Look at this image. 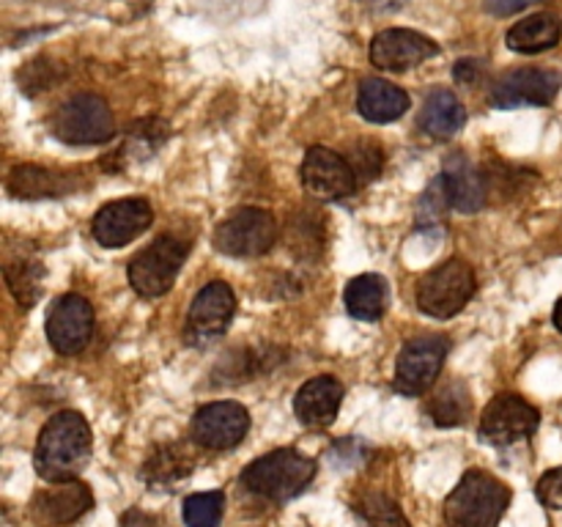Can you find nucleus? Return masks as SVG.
Wrapping results in <instances>:
<instances>
[{
  "label": "nucleus",
  "mask_w": 562,
  "mask_h": 527,
  "mask_svg": "<svg viewBox=\"0 0 562 527\" xmlns=\"http://www.w3.org/2000/svg\"><path fill=\"white\" fill-rule=\"evenodd\" d=\"M93 450L91 426L80 412H58L44 423L33 450V467L47 483L71 481L88 467Z\"/></svg>",
  "instance_id": "nucleus-1"
},
{
  "label": "nucleus",
  "mask_w": 562,
  "mask_h": 527,
  "mask_svg": "<svg viewBox=\"0 0 562 527\" xmlns=\"http://www.w3.org/2000/svg\"><path fill=\"white\" fill-rule=\"evenodd\" d=\"M316 478V461L294 448H278L261 456L241 472V483L256 497L269 503H289L300 497Z\"/></svg>",
  "instance_id": "nucleus-2"
},
{
  "label": "nucleus",
  "mask_w": 562,
  "mask_h": 527,
  "mask_svg": "<svg viewBox=\"0 0 562 527\" xmlns=\"http://www.w3.org/2000/svg\"><path fill=\"white\" fill-rule=\"evenodd\" d=\"M510 503V489L486 470H467L445 500L448 527H497Z\"/></svg>",
  "instance_id": "nucleus-3"
},
{
  "label": "nucleus",
  "mask_w": 562,
  "mask_h": 527,
  "mask_svg": "<svg viewBox=\"0 0 562 527\" xmlns=\"http://www.w3.org/2000/svg\"><path fill=\"white\" fill-rule=\"evenodd\" d=\"M477 291V278L464 258H450L439 267L428 269L415 285V300L426 316L453 318L456 313L464 311Z\"/></svg>",
  "instance_id": "nucleus-4"
},
{
  "label": "nucleus",
  "mask_w": 562,
  "mask_h": 527,
  "mask_svg": "<svg viewBox=\"0 0 562 527\" xmlns=\"http://www.w3.org/2000/svg\"><path fill=\"white\" fill-rule=\"evenodd\" d=\"M187 256H190V242L170 234L159 236L130 261V269H126L130 285L146 300L168 294L170 285L179 278L181 267H184Z\"/></svg>",
  "instance_id": "nucleus-5"
},
{
  "label": "nucleus",
  "mask_w": 562,
  "mask_h": 527,
  "mask_svg": "<svg viewBox=\"0 0 562 527\" xmlns=\"http://www.w3.org/2000/svg\"><path fill=\"white\" fill-rule=\"evenodd\" d=\"M53 135L69 146H99L113 141L115 121L110 104L97 93L66 99L53 115Z\"/></svg>",
  "instance_id": "nucleus-6"
},
{
  "label": "nucleus",
  "mask_w": 562,
  "mask_h": 527,
  "mask_svg": "<svg viewBox=\"0 0 562 527\" xmlns=\"http://www.w3.org/2000/svg\"><path fill=\"white\" fill-rule=\"evenodd\" d=\"M278 239V220L258 206L236 209L214 231V247L231 258H258L272 250Z\"/></svg>",
  "instance_id": "nucleus-7"
},
{
  "label": "nucleus",
  "mask_w": 562,
  "mask_h": 527,
  "mask_svg": "<svg viewBox=\"0 0 562 527\" xmlns=\"http://www.w3.org/2000/svg\"><path fill=\"white\" fill-rule=\"evenodd\" d=\"M448 351L450 338H445V335H417V338L406 340L398 362H395V393L406 395V399H417L426 390H431L434 382L439 379Z\"/></svg>",
  "instance_id": "nucleus-8"
},
{
  "label": "nucleus",
  "mask_w": 562,
  "mask_h": 527,
  "mask_svg": "<svg viewBox=\"0 0 562 527\" xmlns=\"http://www.w3.org/2000/svg\"><path fill=\"white\" fill-rule=\"evenodd\" d=\"M236 313V294L231 291L228 283L223 280H212L209 285H203L198 291V296L192 300L190 313H187V327L184 338L190 346H212L214 340H220L225 335V329L231 327Z\"/></svg>",
  "instance_id": "nucleus-9"
},
{
  "label": "nucleus",
  "mask_w": 562,
  "mask_h": 527,
  "mask_svg": "<svg viewBox=\"0 0 562 527\" xmlns=\"http://www.w3.org/2000/svg\"><path fill=\"white\" fill-rule=\"evenodd\" d=\"M541 426V412L516 393L494 395L492 404L483 410L481 417V439L497 448L530 439Z\"/></svg>",
  "instance_id": "nucleus-10"
},
{
  "label": "nucleus",
  "mask_w": 562,
  "mask_h": 527,
  "mask_svg": "<svg viewBox=\"0 0 562 527\" xmlns=\"http://www.w3.org/2000/svg\"><path fill=\"white\" fill-rule=\"evenodd\" d=\"M300 176L305 192L316 201H344V198L355 195L357 184H360L349 159L324 146L307 148Z\"/></svg>",
  "instance_id": "nucleus-11"
},
{
  "label": "nucleus",
  "mask_w": 562,
  "mask_h": 527,
  "mask_svg": "<svg viewBox=\"0 0 562 527\" xmlns=\"http://www.w3.org/2000/svg\"><path fill=\"white\" fill-rule=\"evenodd\" d=\"M250 431V412L239 401H214L192 415V442L206 450H231Z\"/></svg>",
  "instance_id": "nucleus-12"
},
{
  "label": "nucleus",
  "mask_w": 562,
  "mask_h": 527,
  "mask_svg": "<svg viewBox=\"0 0 562 527\" xmlns=\"http://www.w3.org/2000/svg\"><path fill=\"white\" fill-rule=\"evenodd\" d=\"M154 220V209L146 198H121L110 201L93 214L91 234L102 247H124L146 234Z\"/></svg>",
  "instance_id": "nucleus-13"
},
{
  "label": "nucleus",
  "mask_w": 562,
  "mask_h": 527,
  "mask_svg": "<svg viewBox=\"0 0 562 527\" xmlns=\"http://www.w3.org/2000/svg\"><path fill=\"white\" fill-rule=\"evenodd\" d=\"M439 44L428 38L426 33L409 31V27H387L376 33L368 49V58L376 69L384 71H406L426 60L437 58Z\"/></svg>",
  "instance_id": "nucleus-14"
},
{
  "label": "nucleus",
  "mask_w": 562,
  "mask_h": 527,
  "mask_svg": "<svg viewBox=\"0 0 562 527\" xmlns=\"http://www.w3.org/2000/svg\"><path fill=\"white\" fill-rule=\"evenodd\" d=\"M562 75L554 69H514L499 77L492 88V104L499 110H514L521 104L547 108L558 99Z\"/></svg>",
  "instance_id": "nucleus-15"
},
{
  "label": "nucleus",
  "mask_w": 562,
  "mask_h": 527,
  "mask_svg": "<svg viewBox=\"0 0 562 527\" xmlns=\"http://www.w3.org/2000/svg\"><path fill=\"white\" fill-rule=\"evenodd\" d=\"M47 340L58 355H80L93 335V307L86 296L66 294L49 311Z\"/></svg>",
  "instance_id": "nucleus-16"
},
{
  "label": "nucleus",
  "mask_w": 562,
  "mask_h": 527,
  "mask_svg": "<svg viewBox=\"0 0 562 527\" xmlns=\"http://www.w3.org/2000/svg\"><path fill=\"white\" fill-rule=\"evenodd\" d=\"M93 508L91 489L82 481H60L33 497V519L47 527H64Z\"/></svg>",
  "instance_id": "nucleus-17"
},
{
  "label": "nucleus",
  "mask_w": 562,
  "mask_h": 527,
  "mask_svg": "<svg viewBox=\"0 0 562 527\" xmlns=\"http://www.w3.org/2000/svg\"><path fill=\"white\" fill-rule=\"evenodd\" d=\"M442 187L456 212H481L486 206V176L475 168L467 154H450L442 168Z\"/></svg>",
  "instance_id": "nucleus-18"
},
{
  "label": "nucleus",
  "mask_w": 562,
  "mask_h": 527,
  "mask_svg": "<svg viewBox=\"0 0 562 527\" xmlns=\"http://www.w3.org/2000/svg\"><path fill=\"white\" fill-rule=\"evenodd\" d=\"M344 404V384L333 377L307 379L294 399V412L300 423L311 428L333 426Z\"/></svg>",
  "instance_id": "nucleus-19"
},
{
  "label": "nucleus",
  "mask_w": 562,
  "mask_h": 527,
  "mask_svg": "<svg viewBox=\"0 0 562 527\" xmlns=\"http://www.w3.org/2000/svg\"><path fill=\"white\" fill-rule=\"evenodd\" d=\"M9 195L20 201H44V198H64L80 190L75 176L58 173V170L42 168V165H16L5 179Z\"/></svg>",
  "instance_id": "nucleus-20"
},
{
  "label": "nucleus",
  "mask_w": 562,
  "mask_h": 527,
  "mask_svg": "<svg viewBox=\"0 0 562 527\" xmlns=\"http://www.w3.org/2000/svg\"><path fill=\"white\" fill-rule=\"evenodd\" d=\"M409 93L384 77H366L357 91V110L371 124H393L409 110Z\"/></svg>",
  "instance_id": "nucleus-21"
},
{
  "label": "nucleus",
  "mask_w": 562,
  "mask_h": 527,
  "mask_svg": "<svg viewBox=\"0 0 562 527\" xmlns=\"http://www.w3.org/2000/svg\"><path fill=\"white\" fill-rule=\"evenodd\" d=\"M417 124L431 137L450 141L467 124V108L453 91H448V88H434V91H428L426 102H423Z\"/></svg>",
  "instance_id": "nucleus-22"
},
{
  "label": "nucleus",
  "mask_w": 562,
  "mask_h": 527,
  "mask_svg": "<svg viewBox=\"0 0 562 527\" xmlns=\"http://www.w3.org/2000/svg\"><path fill=\"white\" fill-rule=\"evenodd\" d=\"M562 38V20L558 14H549V11H541V14H530L525 20L516 22L508 31L505 42L514 53L521 55H538L547 53V49L558 47Z\"/></svg>",
  "instance_id": "nucleus-23"
},
{
  "label": "nucleus",
  "mask_w": 562,
  "mask_h": 527,
  "mask_svg": "<svg viewBox=\"0 0 562 527\" xmlns=\"http://www.w3.org/2000/svg\"><path fill=\"white\" fill-rule=\"evenodd\" d=\"M346 311L351 313L355 318L360 322H379L387 311V302H390V289H387V280L382 274H357V278L349 280L346 285Z\"/></svg>",
  "instance_id": "nucleus-24"
},
{
  "label": "nucleus",
  "mask_w": 562,
  "mask_h": 527,
  "mask_svg": "<svg viewBox=\"0 0 562 527\" xmlns=\"http://www.w3.org/2000/svg\"><path fill=\"white\" fill-rule=\"evenodd\" d=\"M195 470V459L187 453L184 445L165 442L148 456V461L143 464V481L148 486H179L184 478H190V472Z\"/></svg>",
  "instance_id": "nucleus-25"
},
{
  "label": "nucleus",
  "mask_w": 562,
  "mask_h": 527,
  "mask_svg": "<svg viewBox=\"0 0 562 527\" xmlns=\"http://www.w3.org/2000/svg\"><path fill=\"white\" fill-rule=\"evenodd\" d=\"M428 417L434 421V426L439 428H453L464 426L472 415V395L461 379H450L445 382L437 393L431 395V401L426 404Z\"/></svg>",
  "instance_id": "nucleus-26"
},
{
  "label": "nucleus",
  "mask_w": 562,
  "mask_h": 527,
  "mask_svg": "<svg viewBox=\"0 0 562 527\" xmlns=\"http://www.w3.org/2000/svg\"><path fill=\"white\" fill-rule=\"evenodd\" d=\"M3 274L5 283H9V291L14 294V300L20 302L22 311H31L38 302V296H42V261H36V258H14V261L5 264Z\"/></svg>",
  "instance_id": "nucleus-27"
},
{
  "label": "nucleus",
  "mask_w": 562,
  "mask_h": 527,
  "mask_svg": "<svg viewBox=\"0 0 562 527\" xmlns=\"http://www.w3.org/2000/svg\"><path fill=\"white\" fill-rule=\"evenodd\" d=\"M355 508L368 522V527H412L401 505L384 492H366L357 500Z\"/></svg>",
  "instance_id": "nucleus-28"
},
{
  "label": "nucleus",
  "mask_w": 562,
  "mask_h": 527,
  "mask_svg": "<svg viewBox=\"0 0 562 527\" xmlns=\"http://www.w3.org/2000/svg\"><path fill=\"white\" fill-rule=\"evenodd\" d=\"M223 492H198L184 500V525L187 527H220L223 522Z\"/></svg>",
  "instance_id": "nucleus-29"
},
{
  "label": "nucleus",
  "mask_w": 562,
  "mask_h": 527,
  "mask_svg": "<svg viewBox=\"0 0 562 527\" xmlns=\"http://www.w3.org/2000/svg\"><path fill=\"white\" fill-rule=\"evenodd\" d=\"M384 165L382 146L376 141H362L357 143L355 152H351V168H355L357 181H373L379 179Z\"/></svg>",
  "instance_id": "nucleus-30"
},
{
  "label": "nucleus",
  "mask_w": 562,
  "mask_h": 527,
  "mask_svg": "<svg viewBox=\"0 0 562 527\" xmlns=\"http://www.w3.org/2000/svg\"><path fill=\"white\" fill-rule=\"evenodd\" d=\"M445 206H450L448 195H445L442 179L434 181L426 190V195L420 198V209H417V225H437L445 217Z\"/></svg>",
  "instance_id": "nucleus-31"
},
{
  "label": "nucleus",
  "mask_w": 562,
  "mask_h": 527,
  "mask_svg": "<svg viewBox=\"0 0 562 527\" xmlns=\"http://www.w3.org/2000/svg\"><path fill=\"white\" fill-rule=\"evenodd\" d=\"M536 494L547 508L562 511V467H554V470L543 472L541 481H538L536 486Z\"/></svg>",
  "instance_id": "nucleus-32"
},
{
  "label": "nucleus",
  "mask_w": 562,
  "mask_h": 527,
  "mask_svg": "<svg viewBox=\"0 0 562 527\" xmlns=\"http://www.w3.org/2000/svg\"><path fill=\"white\" fill-rule=\"evenodd\" d=\"M481 60L464 58L453 66V80L461 82V86H475L477 77H481Z\"/></svg>",
  "instance_id": "nucleus-33"
},
{
  "label": "nucleus",
  "mask_w": 562,
  "mask_h": 527,
  "mask_svg": "<svg viewBox=\"0 0 562 527\" xmlns=\"http://www.w3.org/2000/svg\"><path fill=\"white\" fill-rule=\"evenodd\" d=\"M536 3H543V0H486V11L494 16H508Z\"/></svg>",
  "instance_id": "nucleus-34"
},
{
  "label": "nucleus",
  "mask_w": 562,
  "mask_h": 527,
  "mask_svg": "<svg viewBox=\"0 0 562 527\" xmlns=\"http://www.w3.org/2000/svg\"><path fill=\"white\" fill-rule=\"evenodd\" d=\"M360 3L373 11H393L398 9V5H404V0H360Z\"/></svg>",
  "instance_id": "nucleus-35"
},
{
  "label": "nucleus",
  "mask_w": 562,
  "mask_h": 527,
  "mask_svg": "<svg viewBox=\"0 0 562 527\" xmlns=\"http://www.w3.org/2000/svg\"><path fill=\"white\" fill-rule=\"evenodd\" d=\"M554 327H558L560 329V333H562V300H558V305H554Z\"/></svg>",
  "instance_id": "nucleus-36"
}]
</instances>
